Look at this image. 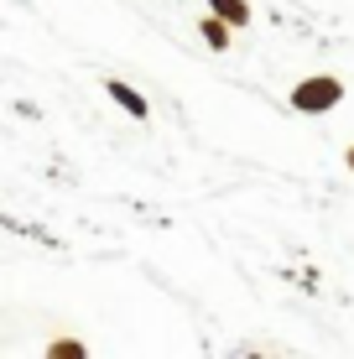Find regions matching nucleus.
I'll return each instance as SVG.
<instances>
[{
  "label": "nucleus",
  "mask_w": 354,
  "mask_h": 359,
  "mask_svg": "<svg viewBox=\"0 0 354 359\" xmlns=\"http://www.w3.org/2000/svg\"><path fill=\"white\" fill-rule=\"evenodd\" d=\"M104 89H109V99H115V104H120V109H125V115H130V120H146V115H151V104H146V99H141L136 89H130V83H120V79H109V83H104Z\"/></svg>",
  "instance_id": "obj_2"
},
{
  "label": "nucleus",
  "mask_w": 354,
  "mask_h": 359,
  "mask_svg": "<svg viewBox=\"0 0 354 359\" xmlns=\"http://www.w3.org/2000/svg\"><path fill=\"white\" fill-rule=\"evenodd\" d=\"M344 162H349V172H354V146H349V151H344Z\"/></svg>",
  "instance_id": "obj_6"
},
{
  "label": "nucleus",
  "mask_w": 354,
  "mask_h": 359,
  "mask_svg": "<svg viewBox=\"0 0 354 359\" xmlns=\"http://www.w3.org/2000/svg\"><path fill=\"white\" fill-rule=\"evenodd\" d=\"M47 359H83V344H73V339H63V344H47Z\"/></svg>",
  "instance_id": "obj_5"
},
{
  "label": "nucleus",
  "mask_w": 354,
  "mask_h": 359,
  "mask_svg": "<svg viewBox=\"0 0 354 359\" xmlns=\"http://www.w3.org/2000/svg\"><path fill=\"white\" fill-rule=\"evenodd\" d=\"M203 6H209L214 16H224L229 27H250V6L245 0H203Z\"/></svg>",
  "instance_id": "obj_4"
},
{
  "label": "nucleus",
  "mask_w": 354,
  "mask_h": 359,
  "mask_svg": "<svg viewBox=\"0 0 354 359\" xmlns=\"http://www.w3.org/2000/svg\"><path fill=\"white\" fill-rule=\"evenodd\" d=\"M287 99H292L297 115H323V109H334L339 99H344V83H339L334 73H313V79H302Z\"/></svg>",
  "instance_id": "obj_1"
},
{
  "label": "nucleus",
  "mask_w": 354,
  "mask_h": 359,
  "mask_svg": "<svg viewBox=\"0 0 354 359\" xmlns=\"http://www.w3.org/2000/svg\"><path fill=\"white\" fill-rule=\"evenodd\" d=\"M229 32L235 27H229L224 16H214V11L203 16V42H209V53H229Z\"/></svg>",
  "instance_id": "obj_3"
}]
</instances>
